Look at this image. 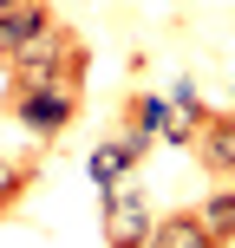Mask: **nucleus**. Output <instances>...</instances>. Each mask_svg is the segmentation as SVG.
<instances>
[{
  "label": "nucleus",
  "mask_w": 235,
  "mask_h": 248,
  "mask_svg": "<svg viewBox=\"0 0 235 248\" xmlns=\"http://www.w3.org/2000/svg\"><path fill=\"white\" fill-rule=\"evenodd\" d=\"M78 98H85L78 85H46V92H7V118L20 124L26 137L52 144V137H65V124L78 118Z\"/></svg>",
  "instance_id": "nucleus-1"
},
{
  "label": "nucleus",
  "mask_w": 235,
  "mask_h": 248,
  "mask_svg": "<svg viewBox=\"0 0 235 248\" xmlns=\"http://www.w3.org/2000/svg\"><path fill=\"white\" fill-rule=\"evenodd\" d=\"M124 124H131L124 137H131V144H144V150L157 144V137H163V144H196V124L176 118V105L157 98V92H131V98H124Z\"/></svg>",
  "instance_id": "nucleus-2"
},
{
  "label": "nucleus",
  "mask_w": 235,
  "mask_h": 248,
  "mask_svg": "<svg viewBox=\"0 0 235 248\" xmlns=\"http://www.w3.org/2000/svg\"><path fill=\"white\" fill-rule=\"evenodd\" d=\"M105 248H144L150 242V202H144V189H131V183H118V189H105Z\"/></svg>",
  "instance_id": "nucleus-3"
},
{
  "label": "nucleus",
  "mask_w": 235,
  "mask_h": 248,
  "mask_svg": "<svg viewBox=\"0 0 235 248\" xmlns=\"http://www.w3.org/2000/svg\"><path fill=\"white\" fill-rule=\"evenodd\" d=\"M52 26H59V13L46 7V0H20V7L13 13H0V59H20V52H33L39 39L52 33Z\"/></svg>",
  "instance_id": "nucleus-4"
},
{
  "label": "nucleus",
  "mask_w": 235,
  "mask_h": 248,
  "mask_svg": "<svg viewBox=\"0 0 235 248\" xmlns=\"http://www.w3.org/2000/svg\"><path fill=\"white\" fill-rule=\"evenodd\" d=\"M203 157V170L222 176V183H235V111H209L196 124V144H189Z\"/></svg>",
  "instance_id": "nucleus-5"
},
{
  "label": "nucleus",
  "mask_w": 235,
  "mask_h": 248,
  "mask_svg": "<svg viewBox=\"0 0 235 248\" xmlns=\"http://www.w3.org/2000/svg\"><path fill=\"white\" fill-rule=\"evenodd\" d=\"M137 163H144V144H131V137H105L98 150H92V183H98V196L105 189H118L124 176H137Z\"/></svg>",
  "instance_id": "nucleus-6"
},
{
  "label": "nucleus",
  "mask_w": 235,
  "mask_h": 248,
  "mask_svg": "<svg viewBox=\"0 0 235 248\" xmlns=\"http://www.w3.org/2000/svg\"><path fill=\"white\" fill-rule=\"evenodd\" d=\"M144 248H222V242L203 229L196 209H176V216H157V222H150V242Z\"/></svg>",
  "instance_id": "nucleus-7"
},
{
  "label": "nucleus",
  "mask_w": 235,
  "mask_h": 248,
  "mask_svg": "<svg viewBox=\"0 0 235 248\" xmlns=\"http://www.w3.org/2000/svg\"><path fill=\"white\" fill-rule=\"evenodd\" d=\"M196 216H203V229H209L216 242H235V183H222V189H209V196L196 202Z\"/></svg>",
  "instance_id": "nucleus-8"
},
{
  "label": "nucleus",
  "mask_w": 235,
  "mask_h": 248,
  "mask_svg": "<svg viewBox=\"0 0 235 248\" xmlns=\"http://www.w3.org/2000/svg\"><path fill=\"white\" fill-rule=\"evenodd\" d=\"M26 183H33V163H13L7 150H0V216H7V209H20Z\"/></svg>",
  "instance_id": "nucleus-9"
},
{
  "label": "nucleus",
  "mask_w": 235,
  "mask_h": 248,
  "mask_svg": "<svg viewBox=\"0 0 235 248\" xmlns=\"http://www.w3.org/2000/svg\"><path fill=\"white\" fill-rule=\"evenodd\" d=\"M170 105H176V118H189V124H203V118H209V105L196 98V85H189V78H176V92H170Z\"/></svg>",
  "instance_id": "nucleus-10"
},
{
  "label": "nucleus",
  "mask_w": 235,
  "mask_h": 248,
  "mask_svg": "<svg viewBox=\"0 0 235 248\" xmlns=\"http://www.w3.org/2000/svg\"><path fill=\"white\" fill-rule=\"evenodd\" d=\"M13 7H20V0H0V13H13Z\"/></svg>",
  "instance_id": "nucleus-11"
}]
</instances>
